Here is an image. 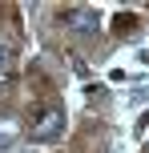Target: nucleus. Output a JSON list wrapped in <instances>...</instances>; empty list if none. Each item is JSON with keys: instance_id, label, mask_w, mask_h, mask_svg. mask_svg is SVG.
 <instances>
[{"instance_id": "f257e3e1", "label": "nucleus", "mask_w": 149, "mask_h": 153, "mask_svg": "<svg viewBox=\"0 0 149 153\" xmlns=\"http://www.w3.org/2000/svg\"><path fill=\"white\" fill-rule=\"evenodd\" d=\"M61 24L69 32H97L101 28V16H97L93 8H69V12L61 16Z\"/></svg>"}, {"instance_id": "f03ea898", "label": "nucleus", "mask_w": 149, "mask_h": 153, "mask_svg": "<svg viewBox=\"0 0 149 153\" xmlns=\"http://www.w3.org/2000/svg\"><path fill=\"white\" fill-rule=\"evenodd\" d=\"M64 129V113L61 109H48L44 117H40L36 125H32V137H40V141H48V137H56V133Z\"/></svg>"}, {"instance_id": "7ed1b4c3", "label": "nucleus", "mask_w": 149, "mask_h": 153, "mask_svg": "<svg viewBox=\"0 0 149 153\" xmlns=\"http://www.w3.org/2000/svg\"><path fill=\"white\" fill-rule=\"evenodd\" d=\"M8 61H12V53H8V45H0V81H4V73H8Z\"/></svg>"}]
</instances>
